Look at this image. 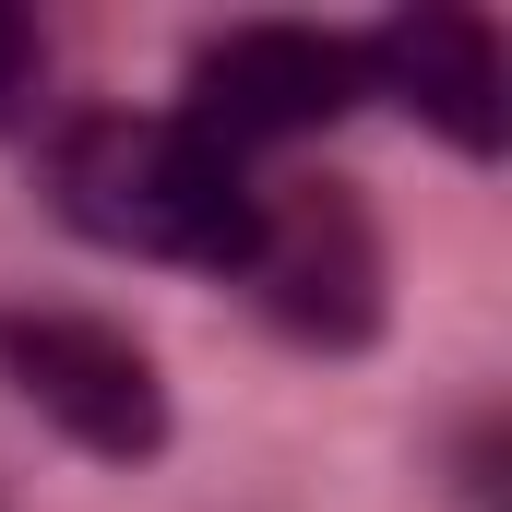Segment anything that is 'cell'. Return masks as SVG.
<instances>
[{
  "label": "cell",
  "instance_id": "6da1fadb",
  "mask_svg": "<svg viewBox=\"0 0 512 512\" xmlns=\"http://www.w3.org/2000/svg\"><path fill=\"white\" fill-rule=\"evenodd\" d=\"M48 203L96 251L191 262V274H251V239H262V179L227 143H203L191 120H155V108L72 120L48 155Z\"/></svg>",
  "mask_w": 512,
  "mask_h": 512
},
{
  "label": "cell",
  "instance_id": "7a4b0ae2",
  "mask_svg": "<svg viewBox=\"0 0 512 512\" xmlns=\"http://www.w3.org/2000/svg\"><path fill=\"white\" fill-rule=\"evenodd\" d=\"M0 370H12V393H24L60 441H84L96 465H155V453H167V382H155V358L131 346L120 322L12 310V322H0Z\"/></svg>",
  "mask_w": 512,
  "mask_h": 512
},
{
  "label": "cell",
  "instance_id": "3957f363",
  "mask_svg": "<svg viewBox=\"0 0 512 512\" xmlns=\"http://www.w3.org/2000/svg\"><path fill=\"white\" fill-rule=\"evenodd\" d=\"M358 96H370V84H358V36H322V24H239V36L191 48V108H179V120L251 167L262 143L334 131Z\"/></svg>",
  "mask_w": 512,
  "mask_h": 512
},
{
  "label": "cell",
  "instance_id": "277c9868",
  "mask_svg": "<svg viewBox=\"0 0 512 512\" xmlns=\"http://www.w3.org/2000/svg\"><path fill=\"white\" fill-rule=\"evenodd\" d=\"M251 286L298 346H370L382 334V227L346 179H298L262 191V239H251Z\"/></svg>",
  "mask_w": 512,
  "mask_h": 512
},
{
  "label": "cell",
  "instance_id": "5b68a950",
  "mask_svg": "<svg viewBox=\"0 0 512 512\" xmlns=\"http://www.w3.org/2000/svg\"><path fill=\"white\" fill-rule=\"evenodd\" d=\"M358 84L393 96V108H417L477 167L512 155V60H501V36H489V12H465V0H417V12L370 24L358 36Z\"/></svg>",
  "mask_w": 512,
  "mask_h": 512
},
{
  "label": "cell",
  "instance_id": "8992f818",
  "mask_svg": "<svg viewBox=\"0 0 512 512\" xmlns=\"http://www.w3.org/2000/svg\"><path fill=\"white\" fill-rule=\"evenodd\" d=\"M36 84H48V36H36V12L0 0V131L36 108Z\"/></svg>",
  "mask_w": 512,
  "mask_h": 512
}]
</instances>
